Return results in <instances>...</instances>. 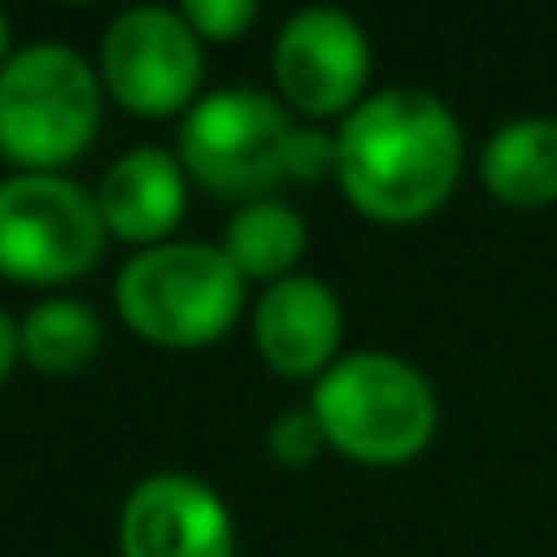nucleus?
I'll use <instances>...</instances> for the list:
<instances>
[{
	"instance_id": "1",
	"label": "nucleus",
	"mask_w": 557,
	"mask_h": 557,
	"mask_svg": "<svg viewBox=\"0 0 557 557\" xmlns=\"http://www.w3.org/2000/svg\"><path fill=\"white\" fill-rule=\"evenodd\" d=\"M465 162L455 113L421 88H386L347 113L337 133L343 196L382 225H411L450 201Z\"/></svg>"
},
{
	"instance_id": "2",
	"label": "nucleus",
	"mask_w": 557,
	"mask_h": 557,
	"mask_svg": "<svg viewBox=\"0 0 557 557\" xmlns=\"http://www.w3.org/2000/svg\"><path fill=\"white\" fill-rule=\"evenodd\" d=\"M308 411L337 455L376 470L416 460L441 421L431 382L392 352H352L333 362L318 376Z\"/></svg>"
},
{
	"instance_id": "3",
	"label": "nucleus",
	"mask_w": 557,
	"mask_h": 557,
	"mask_svg": "<svg viewBox=\"0 0 557 557\" xmlns=\"http://www.w3.org/2000/svg\"><path fill=\"white\" fill-rule=\"evenodd\" d=\"M103 123V78L64 45H29L0 64V157L54 172L88 152Z\"/></svg>"
},
{
	"instance_id": "4",
	"label": "nucleus",
	"mask_w": 557,
	"mask_h": 557,
	"mask_svg": "<svg viewBox=\"0 0 557 557\" xmlns=\"http://www.w3.org/2000/svg\"><path fill=\"white\" fill-rule=\"evenodd\" d=\"M245 278L215 245H152L117 274V313L157 347H211L231 333Z\"/></svg>"
},
{
	"instance_id": "5",
	"label": "nucleus",
	"mask_w": 557,
	"mask_h": 557,
	"mask_svg": "<svg viewBox=\"0 0 557 557\" xmlns=\"http://www.w3.org/2000/svg\"><path fill=\"white\" fill-rule=\"evenodd\" d=\"M298 127L260 88H221L201 98L182 123V166L211 196L231 201H270L294 182Z\"/></svg>"
},
{
	"instance_id": "6",
	"label": "nucleus",
	"mask_w": 557,
	"mask_h": 557,
	"mask_svg": "<svg viewBox=\"0 0 557 557\" xmlns=\"http://www.w3.org/2000/svg\"><path fill=\"white\" fill-rule=\"evenodd\" d=\"M108 225L84 186L54 172L0 182V274L10 284H69L103 255Z\"/></svg>"
},
{
	"instance_id": "7",
	"label": "nucleus",
	"mask_w": 557,
	"mask_h": 557,
	"mask_svg": "<svg viewBox=\"0 0 557 557\" xmlns=\"http://www.w3.org/2000/svg\"><path fill=\"white\" fill-rule=\"evenodd\" d=\"M98 78L127 113L172 117L201 88V39L172 10L137 5L103 35Z\"/></svg>"
},
{
	"instance_id": "8",
	"label": "nucleus",
	"mask_w": 557,
	"mask_h": 557,
	"mask_svg": "<svg viewBox=\"0 0 557 557\" xmlns=\"http://www.w3.org/2000/svg\"><path fill=\"white\" fill-rule=\"evenodd\" d=\"M372 74V45L362 25L343 10H298L274 45V78L288 108L304 117H337L362 103Z\"/></svg>"
},
{
	"instance_id": "9",
	"label": "nucleus",
	"mask_w": 557,
	"mask_h": 557,
	"mask_svg": "<svg viewBox=\"0 0 557 557\" xmlns=\"http://www.w3.org/2000/svg\"><path fill=\"white\" fill-rule=\"evenodd\" d=\"M123 557H235V519L211 484L152 474L123 504Z\"/></svg>"
},
{
	"instance_id": "10",
	"label": "nucleus",
	"mask_w": 557,
	"mask_h": 557,
	"mask_svg": "<svg viewBox=\"0 0 557 557\" xmlns=\"http://www.w3.org/2000/svg\"><path fill=\"white\" fill-rule=\"evenodd\" d=\"M337 343H343V308L318 278L288 274L255 304V347L288 382L323 376L337 357Z\"/></svg>"
},
{
	"instance_id": "11",
	"label": "nucleus",
	"mask_w": 557,
	"mask_h": 557,
	"mask_svg": "<svg viewBox=\"0 0 557 557\" xmlns=\"http://www.w3.org/2000/svg\"><path fill=\"white\" fill-rule=\"evenodd\" d=\"M98 215L108 235L127 245H162L186 211V166L162 147H137L108 166L98 186Z\"/></svg>"
},
{
	"instance_id": "12",
	"label": "nucleus",
	"mask_w": 557,
	"mask_h": 557,
	"mask_svg": "<svg viewBox=\"0 0 557 557\" xmlns=\"http://www.w3.org/2000/svg\"><path fill=\"white\" fill-rule=\"evenodd\" d=\"M484 186L494 201L533 211L557 201V117H519L484 147Z\"/></svg>"
},
{
	"instance_id": "13",
	"label": "nucleus",
	"mask_w": 557,
	"mask_h": 557,
	"mask_svg": "<svg viewBox=\"0 0 557 557\" xmlns=\"http://www.w3.org/2000/svg\"><path fill=\"white\" fill-rule=\"evenodd\" d=\"M304 221L298 211L278 201H250L231 225H225V260L240 270V278H264V284H278V278L294 274V264L304 260Z\"/></svg>"
},
{
	"instance_id": "14",
	"label": "nucleus",
	"mask_w": 557,
	"mask_h": 557,
	"mask_svg": "<svg viewBox=\"0 0 557 557\" xmlns=\"http://www.w3.org/2000/svg\"><path fill=\"white\" fill-rule=\"evenodd\" d=\"M103 347V323L88 304L74 298H49L20 323V357L45 376H69L94 362Z\"/></svg>"
},
{
	"instance_id": "15",
	"label": "nucleus",
	"mask_w": 557,
	"mask_h": 557,
	"mask_svg": "<svg viewBox=\"0 0 557 557\" xmlns=\"http://www.w3.org/2000/svg\"><path fill=\"white\" fill-rule=\"evenodd\" d=\"M323 425L313 421V411H284L278 421L270 425V455L288 470H304L323 455Z\"/></svg>"
},
{
	"instance_id": "16",
	"label": "nucleus",
	"mask_w": 557,
	"mask_h": 557,
	"mask_svg": "<svg viewBox=\"0 0 557 557\" xmlns=\"http://www.w3.org/2000/svg\"><path fill=\"white\" fill-rule=\"evenodd\" d=\"M186 25L206 39H240L260 15V0H182Z\"/></svg>"
},
{
	"instance_id": "17",
	"label": "nucleus",
	"mask_w": 557,
	"mask_h": 557,
	"mask_svg": "<svg viewBox=\"0 0 557 557\" xmlns=\"http://www.w3.org/2000/svg\"><path fill=\"white\" fill-rule=\"evenodd\" d=\"M337 176V137L313 133V127H298L294 137V182H323Z\"/></svg>"
},
{
	"instance_id": "18",
	"label": "nucleus",
	"mask_w": 557,
	"mask_h": 557,
	"mask_svg": "<svg viewBox=\"0 0 557 557\" xmlns=\"http://www.w3.org/2000/svg\"><path fill=\"white\" fill-rule=\"evenodd\" d=\"M15 357H20V327L10 323V313L0 308V382L10 376V367H15Z\"/></svg>"
},
{
	"instance_id": "19",
	"label": "nucleus",
	"mask_w": 557,
	"mask_h": 557,
	"mask_svg": "<svg viewBox=\"0 0 557 557\" xmlns=\"http://www.w3.org/2000/svg\"><path fill=\"white\" fill-rule=\"evenodd\" d=\"M5 39H10V29H5V15H0V64H5Z\"/></svg>"
}]
</instances>
